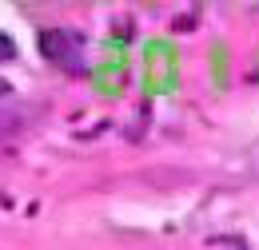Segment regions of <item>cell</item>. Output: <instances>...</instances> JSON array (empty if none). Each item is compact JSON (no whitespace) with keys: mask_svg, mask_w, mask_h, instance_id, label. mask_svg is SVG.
Listing matches in <instances>:
<instances>
[{"mask_svg":"<svg viewBox=\"0 0 259 250\" xmlns=\"http://www.w3.org/2000/svg\"><path fill=\"white\" fill-rule=\"evenodd\" d=\"M40 44H44V56L56 64H64V68H76V60H72V40H68V32H44L40 36Z\"/></svg>","mask_w":259,"mask_h":250,"instance_id":"1","label":"cell"},{"mask_svg":"<svg viewBox=\"0 0 259 250\" xmlns=\"http://www.w3.org/2000/svg\"><path fill=\"white\" fill-rule=\"evenodd\" d=\"M12 52H16V48H12V40H8V36H0V60H12Z\"/></svg>","mask_w":259,"mask_h":250,"instance_id":"3","label":"cell"},{"mask_svg":"<svg viewBox=\"0 0 259 250\" xmlns=\"http://www.w3.org/2000/svg\"><path fill=\"white\" fill-rule=\"evenodd\" d=\"M20 127V119L16 115H0V135H8V131H16Z\"/></svg>","mask_w":259,"mask_h":250,"instance_id":"2","label":"cell"},{"mask_svg":"<svg viewBox=\"0 0 259 250\" xmlns=\"http://www.w3.org/2000/svg\"><path fill=\"white\" fill-rule=\"evenodd\" d=\"M8 92H12V88H8V84H4V80H0V95H8Z\"/></svg>","mask_w":259,"mask_h":250,"instance_id":"4","label":"cell"}]
</instances>
